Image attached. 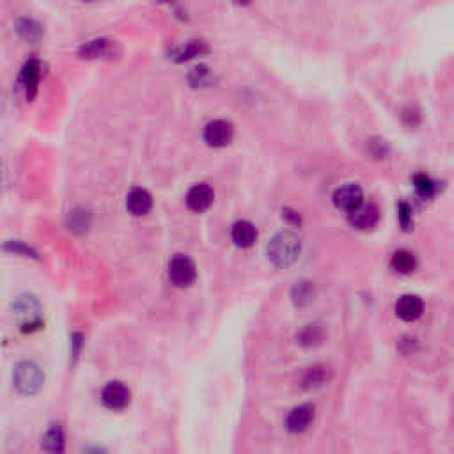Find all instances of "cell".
<instances>
[{
    "label": "cell",
    "instance_id": "6da1fadb",
    "mask_svg": "<svg viewBox=\"0 0 454 454\" xmlns=\"http://www.w3.org/2000/svg\"><path fill=\"white\" fill-rule=\"evenodd\" d=\"M268 259L277 268H288L300 258L302 240L291 231H281L270 240L267 247Z\"/></svg>",
    "mask_w": 454,
    "mask_h": 454
},
{
    "label": "cell",
    "instance_id": "7a4b0ae2",
    "mask_svg": "<svg viewBox=\"0 0 454 454\" xmlns=\"http://www.w3.org/2000/svg\"><path fill=\"white\" fill-rule=\"evenodd\" d=\"M11 311L23 334H32L36 331H41L43 309L36 297H32V295H22V297H18L13 302Z\"/></svg>",
    "mask_w": 454,
    "mask_h": 454
},
{
    "label": "cell",
    "instance_id": "3957f363",
    "mask_svg": "<svg viewBox=\"0 0 454 454\" xmlns=\"http://www.w3.org/2000/svg\"><path fill=\"white\" fill-rule=\"evenodd\" d=\"M43 383H45V375L41 368L34 362L23 361L15 366L13 371V385L16 391L23 396H34L41 391Z\"/></svg>",
    "mask_w": 454,
    "mask_h": 454
},
{
    "label": "cell",
    "instance_id": "277c9868",
    "mask_svg": "<svg viewBox=\"0 0 454 454\" xmlns=\"http://www.w3.org/2000/svg\"><path fill=\"white\" fill-rule=\"evenodd\" d=\"M43 76V64L38 59H30L20 69L18 76V89L23 94L27 102H32L36 98L39 89V82Z\"/></svg>",
    "mask_w": 454,
    "mask_h": 454
},
{
    "label": "cell",
    "instance_id": "5b68a950",
    "mask_svg": "<svg viewBox=\"0 0 454 454\" xmlns=\"http://www.w3.org/2000/svg\"><path fill=\"white\" fill-rule=\"evenodd\" d=\"M169 279L176 288H188L196 282V263L188 255L176 254L169 263Z\"/></svg>",
    "mask_w": 454,
    "mask_h": 454
},
{
    "label": "cell",
    "instance_id": "8992f818",
    "mask_svg": "<svg viewBox=\"0 0 454 454\" xmlns=\"http://www.w3.org/2000/svg\"><path fill=\"white\" fill-rule=\"evenodd\" d=\"M234 128L229 121L215 119L204 128V142L210 147H225L233 140Z\"/></svg>",
    "mask_w": 454,
    "mask_h": 454
},
{
    "label": "cell",
    "instance_id": "52a82bcc",
    "mask_svg": "<svg viewBox=\"0 0 454 454\" xmlns=\"http://www.w3.org/2000/svg\"><path fill=\"white\" fill-rule=\"evenodd\" d=\"M130 389L123 382H110L107 383L105 389L102 391V401L112 412H121L130 405Z\"/></svg>",
    "mask_w": 454,
    "mask_h": 454
},
{
    "label": "cell",
    "instance_id": "ba28073f",
    "mask_svg": "<svg viewBox=\"0 0 454 454\" xmlns=\"http://www.w3.org/2000/svg\"><path fill=\"white\" fill-rule=\"evenodd\" d=\"M380 210L373 203H361L348 213V222L359 231L373 229L378 224Z\"/></svg>",
    "mask_w": 454,
    "mask_h": 454
},
{
    "label": "cell",
    "instance_id": "9c48e42d",
    "mask_svg": "<svg viewBox=\"0 0 454 454\" xmlns=\"http://www.w3.org/2000/svg\"><path fill=\"white\" fill-rule=\"evenodd\" d=\"M79 55L82 59H112L117 55V43L110 41V39L98 38L91 39V41L84 43L79 50Z\"/></svg>",
    "mask_w": 454,
    "mask_h": 454
},
{
    "label": "cell",
    "instance_id": "30bf717a",
    "mask_svg": "<svg viewBox=\"0 0 454 454\" xmlns=\"http://www.w3.org/2000/svg\"><path fill=\"white\" fill-rule=\"evenodd\" d=\"M361 203H364V192L359 185L348 183L339 187L338 190L334 192V204L338 210L342 211H352L355 210Z\"/></svg>",
    "mask_w": 454,
    "mask_h": 454
},
{
    "label": "cell",
    "instance_id": "8fae6325",
    "mask_svg": "<svg viewBox=\"0 0 454 454\" xmlns=\"http://www.w3.org/2000/svg\"><path fill=\"white\" fill-rule=\"evenodd\" d=\"M316 415V408L311 403H305V405L297 406L289 412L288 419H286V429L289 433H304L307 432L309 426L312 425Z\"/></svg>",
    "mask_w": 454,
    "mask_h": 454
},
{
    "label": "cell",
    "instance_id": "7c38bea8",
    "mask_svg": "<svg viewBox=\"0 0 454 454\" xmlns=\"http://www.w3.org/2000/svg\"><path fill=\"white\" fill-rule=\"evenodd\" d=\"M215 192L208 183L194 185L187 194V206L188 210L196 211V213H203L208 208L213 204Z\"/></svg>",
    "mask_w": 454,
    "mask_h": 454
},
{
    "label": "cell",
    "instance_id": "4fadbf2b",
    "mask_svg": "<svg viewBox=\"0 0 454 454\" xmlns=\"http://www.w3.org/2000/svg\"><path fill=\"white\" fill-rule=\"evenodd\" d=\"M126 208L135 217H142L149 213L153 208V197L146 188H132L126 196Z\"/></svg>",
    "mask_w": 454,
    "mask_h": 454
},
{
    "label": "cell",
    "instance_id": "5bb4252c",
    "mask_svg": "<svg viewBox=\"0 0 454 454\" xmlns=\"http://www.w3.org/2000/svg\"><path fill=\"white\" fill-rule=\"evenodd\" d=\"M422 311H425V304L417 295H403L396 304V314L403 321H415L422 316Z\"/></svg>",
    "mask_w": 454,
    "mask_h": 454
},
{
    "label": "cell",
    "instance_id": "9a60e30c",
    "mask_svg": "<svg viewBox=\"0 0 454 454\" xmlns=\"http://www.w3.org/2000/svg\"><path fill=\"white\" fill-rule=\"evenodd\" d=\"M231 238H233L234 245L240 248H248L255 243L258 240V231L255 225L248 220H240L233 225L231 231Z\"/></svg>",
    "mask_w": 454,
    "mask_h": 454
},
{
    "label": "cell",
    "instance_id": "2e32d148",
    "mask_svg": "<svg viewBox=\"0 0 454 454\" xmlns=\"http://www.w3.org/2000/svg\"><path fill=\"white\" fill-rule=\"evenodd\" d=\"M204 53H208V45L204 41L196 39V41H188L185 43L183 46H180V48L173 50L171 57H173L176 62H187V60L204 55Z\"/></svg>",
    "mask_w": 454,
    "mask_h": 454
},
{
    "label": "cell",
    "instance_id": "e0dca14e",
    "mask_svg": "<svg viewBox=\"0 0 454 454\" xmlns=\"http://www.w3.org/2000/svg\"><path fill=\"white\" fill-rule=\"evenodd\" d=\"M391 267H392V270L398 272V274H401V275L412 274L417 267L415 254L410 251H406V248H399V251H396L394 255H392Z\"/></svg>",
    "mask_w": 454,
    "mask_h": 454
},
{
    "label": "cell",
    "instance_id": "ac0fdd59",
    "mask_svg": "<svg viewBox=\"0 0 454 454\" xmlns=\"http://www.w3.org/2000/svg\"><path fill=\"white\" fill-rule=\"evenodd\" d=\"M297 339L305 348H314V346H319L325 341V331H323V327L318 325V323H311V325H305V327L298 332Z\"/></svg>",
    "mask_w": 454,
    "mask_h": 454
},
{
    "label": "cell",
    "instance_id": "d6986e66",
    "mask_svg": "<svg viewBox=\"0 0 454 454\" xmlns=\"http://www.w3.org/2000/svg\"><path fill=\"white\" fill-rule=\"evenodd\" d=\"M15 30L20 38L25 39V41H29V43L39 41V38L43 36V27L32 18L18 20V22H16Z\"/></svg>",
    "mask_w": 454,
    "mask_h": 454
},
{
    "label": "cell",
    "instance_id": "ffe728a7",
    "mask_svg": "<svg viewBox=\"0 0 454 454\" xmlns=\"http://www.w3.org/2000/svg\"><path fill=\"white\" fill-rule=\"evenodd\" d=\"M43 449L48 453H62L64 450V432L59 425H52L43 435Z\"/></svg>",
    "mask_w": 454,
    "mask_h": 454
},
{
    "label": "cell",
    "instance_id": "44dd1931",
    "mask_svg": "<svg viewBox=\"0 0 454 454\" xmlns=\"http://www.w3.org/2000/svg\"><path fill=\"white\" fill-rule=\"evenodd\" d=\"M291 297H293L295 305L298 307H305V305L311 304L316 297V289L312 286V282L309 281H300L295 284L293 291H291Z\"/></svg>",
    "mask_w": 454,
    "mask_h": 454
},
{
    "label": "cell",
    "instance_id": "7402d4cb",
    "mask_svg": "<svg viewBox=\"0 0 454 454\" xmlns=\"http://www.w3.org/2000/svg\"><path fill=\"white\" fill-rule=\"evenodd\" d=\"M328 380V371L327 368H323V366H314V368L307 369V373L302 378V387L311 391V389H318L321 387L323 383H327Z\"/></svg>",
    "mask_w": 454,
    "mask_h": 454
},
{
    "label": "cell",
    "instance_id": "603a6c76",
    "mask_svg": "<svg viewBox=\"0 0 454 454\" xmlns=\"http://www.w3.org/2000/svg\"><path fill=\"white\" fill-rule=\"evenodd\" d=\"M211 80H213V75H211L210 68L204 66V64H199L196 68H192L190 73H188V82L194 87H206L210 86Z\"/></svg>",
    "mask_w": 454,
    "mask_h": 454
},
{
    "label": "cell",
    "instance_id": "cb8c5ba5",
    "mask_svg": "<svg viewBox=\"0 0 454 454\" xmlns=\"http://www.w3.org/2000/svg\"><path fill=\"white\" fill-rule=\"evenodd\" d=\"M413 183H415L417 192H419V196L422 197H432L435 196L436 192H439V183L433 181L428 174H417L413 178Z\"/></svg>",
    "mask_w": 454,
    "mask_h": 454
},
{
    "label": "cell",
    "instance_id": "d4e9b609",
    "mask_svg": "<svg viewBox=\"0 0 454 454\" xmlns=\"http://www.w3.org/2000/svg\"><path fill=\"white\" fill-rule=\"evenodd\" d=\"M69 229L75 231V233H84V231L89 229L91 225V215L89 211L86 210H73L69 213Z\"/></svg>",
    "mask_w": 454,
    "mask_h": 454
},
{
    "label": "cell",
    "instance_id": "484cf974",
    "mask_svg": "<svg viewBox=\"0 0 454 454\" xmlns=\"http://www.w3.org/2000/svg\"><path fill=\"white\" fill-rule=\"evenodd\" d=\"M4 251L9 252V254H15V255H23V258H34V259H39L38 252L34 251L32 247H29V245H25L23 241L20 240H11L8 241V243L4 245Z\"/></svg>",
    "mask_w": 454,
    "mask_h": 454
},
{
    "label": "cell",
    "instance_id": "4316f807",
    "mask_svg": "<svg viewBox=\"0 0 454 454\" xmlns=\"http://www.w3.org/2000/svg\"><path fill=\"white\" fill-rule=\"evenodd\" d=\"M398 211H399V224H401L403 229H405V231L412 229V225H413L412 208H410L406 203H399Z\"/></svg>",
    "mask_w": 454,
    "mask_h": 454
},
{
    "label": "cell",
    "instance_id": "83f0119b",
    "mask_svg": "<svg viewBox=\"0 0 454 454\" xmlns=\"http://www.w3.org/2000/svg\"><path fill=\"white\" fill-rule=\"evenodd\" d=\"M82 346H84V335L79 334V332H75V334L72 335V355H73V362L76 361L80 356V352H82Z\"/></svg>",
    "mask_w": 454,
    "mask_h": 454
},
{
    "label": "cell",
    "instance_id": "f1b7e54d",
    "mask_svg": "<svg viewBox=\"0 0 454 454\" xmlns=\"http://www.w3.org/2000/svg\"><path fill=\"white\" fill-rule=\"evenodd\" d=\"M282 218H284V220L291 225H300V222H302L300 215L293 210H288V208H286V210H282Z\"/></svg>",
    "mask_w": 454,
    "mask_h": 454
},
{
    "label": "cell",
    "instance_id": "f546056e",
    "mask_svg": "<svg viewBox=\"0 0 454 454\" xmlns=\"http://www.w3.org/2000/svg\"><path fill=\"white\" fill-rule=\"evenodd\" d=\"M4 185H6V173H4V166L0 163V194H2V190H4Z\"/></svg>",
    "mask_w": 454,
    "mask_h": 454
},
{
    "label": "cell",
    "instance_id": "4dcf8cb0",
    "mask_svg": "<svg viewBox=\"0 0 454 454\" xmlns=\"http://www.w3.org/2000/svg\"><path fill=\"white\" fill-rule=\"evenodd\" d=\"M234 2H236V4H240V6H247V4H251L252 0H234Z\"/></svg>",
    "mask_w": 454,
    "mask_h": 454
},
{
    "label": "cell",
    "instance_id": "1f68e13d",
    "mask_svg": "<svg viewBox=\"0 0 454 454\" xmlns=\"http://www.w3.org/2000/svg\"><path fill=\"white\" fill-rule=\"evenodd\" d=\"M87 2H93V0H87Z\"/></svg>",
    "mask_w": 454,
    "mask_h": 454
},
{
    "label": "cell",
    "instance_id": "d6a6232c",
    "mask_svg": "<svg viewBox=\"0 0 454 454\" xmlns=\"http://www.w3.org/2000/svg\"><path fill=\"white\" fill-rule=\"evenodd\" d=\"M163 2H166V0H163Z\"/></svg>",
    "mask_w": 454,
    "mask_h": 454
}]
</instances>
